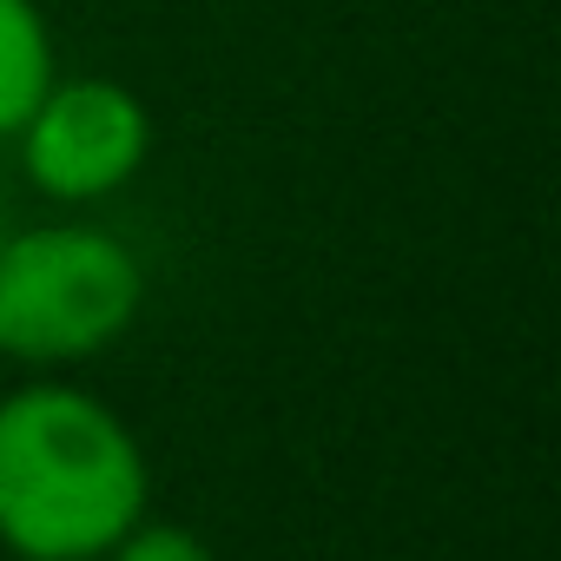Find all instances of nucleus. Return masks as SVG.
Masks as SVG:
<instances>
[{
	"label": "nucleus",
	"mask_w": 561,
	"mask_h": 561,
	"mask_svg": "<svg viewBox=\"0 0 561 561\" xmlns=\"http://www.w3.org/2000/svg\"><path fill=\"white\" fill-rule=\"evenodd\" d=\"M152 469L133 423L60 377L0 397V548L21 561H100L146 522Z\"/></svg>",
	"instance_id": "f257e3e1"
},
{
	"label": "nucleus",
	"mask_w": 561,
	"mask_h": 561,
	"mask_svg": "<svg viewBox=\"0 0 561 561\" xmlns=\"http://www.w3.org/2000/svg\"><path fill=\"white\" fill-rule=\"evenodd\" d=\"M146 305V271L126 238L60 218L0 238V357L54 370L113 351Z\"/></svg>",
	"instance_id": "f03ea898"
},
{
	"label": "nucleus",
	"mask_w": 561,
	"mask_h": 561,
	"mask_svg": "<svg viewBox=\"0 0 561 561\" xmlns=\"http://www.w3.org/2000/svg\"><path fill=\"white\" fill-rule=\"evenodd\" d=\"M14 146H21L34 192H47L54 205H93L133 185V172L146 165L152 113L126 80H106V73L60 80L54 73V87L41 93Z\"/></svg>",
	"instance_id": "7ed1b4c3"
},
{
	"label": "nucleus",
	"mask_w": 561,
	"mask_h": 561,
	"mask_svg": "<svg viewBox=\"0 0 561 561\" xmlns=\"http://www.w3.org/2000/svg\"><path fill=\"white\" fill-rule=\"evenodd\" d=\"M54 73H60V60H54L47 14L34 0H0V139H14L27 126V113L41 106Z\"/></svg>",
	"instance_id": "20e7f679"
},
{
	"label": "nucleus",
	"mask_w": 561,
	"mask_h": 561,
	"mask_svg": "<svg viewBox=\"0 0 561 561\" xmlns=\"http://www.w3.org/2000/svg\"><path fill=\"white\" fill-rule=\"evenodd\" d=\"M100 561H218L192 528H179V522H133Z\"/></svg>",
	"instance_id": "39448f33"
},
{
	"label": "nucleus",
	"mask_w": 561,
	"mask_h": 561,
	"mask_svg": "<svg viewBox=\"0 0 561 561\" xmlns=\"http://www.w3.org/2000/svg\"><path fill=\"white\" fill-rule=\"evenodd\" d=\"M0 238H8V205H0Z\"/></svg>",
	"instance_id": "423d86ee"
}]
</instances>
